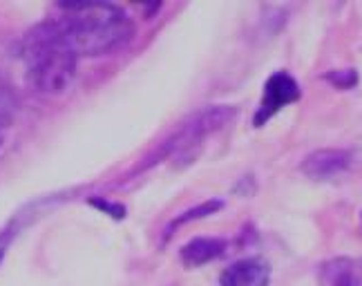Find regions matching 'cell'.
Returning <instances> with one entry per match:
<instances>
[{
  "mask_svg": "<svg viewBox=\"0 0 362 286\" xmlns=\"http://www.w3.org/2000/svg\"><path fill=\"white\" fill-rule=\"evenodd\" d=\"M224 203H221L219 199H211V201H204V203H199L197 208H190V210H186L181 217H177V220L173 222V226H170V230L175 228V226H181V224H186V222H192V220H202V217H206V215H213V213H217ZM168 230V233H170Z\"/></svg>",
  "mask_w": 362,
  "mask_h": 286,
  "instance_id": "obj_10",
  "label": "cell"
},
{
  "mask_svg": "<svg viewBox=\"0 0 362 286\" xmlns=\"http://www.w3.org/2000/svg\"><path fill=\"white\" fill-rule=\"evenodd\" d=\"M13 114H16V97H13L11 85L0 76V130L11 124Z\"/></svg>",
  "mask_w": 362,
  "mask_h": 286,
  "instance_id": "obj_9",
  "label": "cell"
},
{
  "mask_svg": "<svg viewBox=\"0 0 362 286\" xmlns=\"http://www.w3.org/2000/svg\"><path fill=\"white\" fill-rule=\"evenodd\" d=\"M226 251V242L217 237H197L181 249V262L186 266H202L217 260Z\"/></svg>",
  "mask_w": 362,
  "mask_h": 286,
  "instance_id": "obj_7",
  "label": "cell"
},
{
  "mask_svg": "<svg viewBox=\"0 0 362 286\" xmlns=\"http://www.w3.org/2000/svg\"><path fill=\"white\" fill-rule=\"evenodd\" d=\"M271 268L259 257H246L221 273V286H269Z\"/></svg>",
  "mask_w": 362,
  "mask_h": 286,
  "instance_id": "obj_6",
  "label": "cell"
},
{
  "mask_svg": "<svg viewBox=\"0 0 362 286\" xmlns=\"http://www.w3.org/2000/svg\"><path fill=\"white\" fill-rule=\"evenodd\" d=\"M300 97H302V90L298 85V81L286 72H275L267 81V85H264V97L255 114V128H262L267 121H271L280 112L282 107L300 101Z\"/></svg>",
  "mask_w": 362,
  "mask_h": 286,
  "instance_id": "obj_4",
  "label": "cell"
},
{
  "mask_svg": "<svg viewBox=\"0 0 362 286\" xmlns=\"http://www.w3.org/2000/svg\"><path fill=\"white\" fill-rule=\"evenodd\" d=\"M52 20L76 59L105 56L125 47L134 36L130 16L110 3L59 5V13Z\"/></svg>",
  "mask_w": 362,
  "mask_h": 286,
  "instance_id": "obj_1",
  "label": "cell"
},
{
  "mask_svg": "<svg viewBox=\"0 0 362 286\" xmlns=\"http://www.w3.org/2000/svg\"><path fill=\"white\" fill-rule=\"evenodd\" d=\"M351 166V153L349 150H336V148H325L315 150L302 161V172L311 179H333V177L342 174Z\"/></svg>",
  "mask_w": 362,
  "mask_h": 286,
  "instance_id": "obj_5",
  "label": "cell"
},
{
  "mask_svg": "<svg viewBox=\"0 0 362 286\" xmlns=\"http://www.w3.org/2000/svg\"><path fill=\"white\" fill-rule=\"evenodd\" d=\"M235 114H238V110H235L233 105H208V107H204L197 117H192L188 124L179 130V134L175 139L168 141L163 153H175V150H179V153H192L194 145H202L208 134L221 130L228 121H233Z\"/></svg>",
  "mask_w": 362,
  "mask_h": 286,
  "instance_id": "obj_3",
  "label": "cell"
},
{
  "mask_svg": "<svg viewBox=\"0 0 362 286\" xmlns=\"http://www.w3.org/2000/svg\"><path fill=\"white\" fill-rule=\"evenodd\" d=\"M320 278H322L325 286H362V280L358 275V266L351 260H346V257L322 264V268H320Z\"/></svg>",
  "mask_w": 362,
  "mask_h": 286,
  "instance_id": "obj_8",
  "label": "cell"
},
{
  "mask_svg": "<svg viewBox=\"0 0 362 286\" xmlns=\"http://www.w3.org/2000/svg\"><path fill=\"white\" fill-rule=\"evenodd\" d=\"M325 78L331 81V83L340 90H349L358 83V72L356 70H333Z\"/></svg>",
  "mask_w": 362,
  "mask_h": 286,
  "instance_id": "obj_11",
  "label": "cell"
},
{
  "mask_svg": "<svg viewBox=\"0 0 362 286\" xmlns=\"http://www.w3.org/2000/svg\"><path fill=\"white\" fill-rule=\"evenodd\" d=\"M32 85L43 94H59L72 83L76 72V54L67 47L57 23L52 18L38 23L18 45Z\"/></svg>",
  "mask_w": 362,
  "mask_h": 286,
  "instance_id": "obj_2",
  "label": "cell"
}]
</instances>
